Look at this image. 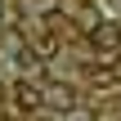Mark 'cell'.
I'll return each mask as SVG.
<instances>
[{
  "label": "cell",
  "mask_w": 121,
  "mask_h": 121,
  "mask_svg": "<svg viewBox=\"0 0 121 121\" xmlns=\"http://www.w3.org/2000/svg\"><path fill=\"white\" fill-rule=\"evenodd\" d=\"M13 103H18L22 112H36V108L45 103V90L31 85V81H18V85H13Z\"/></svg>",
  "instance_id": "cell-1"
},
{
  "label": "cell",
  "mask_w": 121,
  "mask_h": 121,
  "mask_svg": "<svg viewBox=\"0 0 121 121\" xmlns=\"http://www.w3.org/2000/svg\"><path fill=\"white\" fill-rule=\"evenodd\" d=\"M45 99H49V103H58V108H72V90H63V85H49V90H45Z\"/></svg>",
  "instance_id": "cell-2"
}]
</instances>
